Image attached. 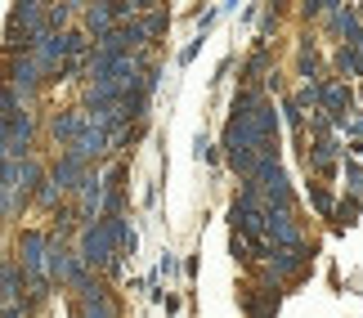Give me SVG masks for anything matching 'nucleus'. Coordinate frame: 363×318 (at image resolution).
<instances>
[{
  "label": "nucleus",
  "instance_id": "obj_1",
  "mask_svg": "<svg viewBox=\"0 0 363 318\" xmlns=\"http://www.w3.org/2000/svg\"><path fill=\"white\" fill-rule=\"evenodd\" d=\"M77 256L86 260L94 273H104V278H117V273L125 269V251H121V242H117V233H113V225H108V220L81 229Z\"/></svg>",
  "mask_w": 363,
  "mask_h": 318
},
{
  "label": "nucleus",
  "instance_id": "obj_2",
  "mask_svg": "<svg viewBox=\"0 0 363 318\" xmlns=\"http://www.w3.org/2000/svg\"><path fill=\"white\" fill-rule=\"evenodd\" d=\"M50 229H23L13 242V256L27 269V283H50Z\"/></svg>",
  "mask_w": 363,
  "mask_h": 318
},
{
  "label": "nucleus",
  "instance_id": "obj_3",
  "mask_svg": "<svg viewBox=\"0 0 363 318\" xmlns=\"http://www.w3.org/2000/svg\"><path fill=\"white\" fill-rule=\"evenodd\" d=\"M36 140V113H18L13 121H0V157L5 161H27Z\"/></svg>",
  "mask_w": 363,
  "mask_h": 318
},
{
  "label": "nucleus",
  "instance_id": "obj_4",
  "mask_svg": "<svg viewBox=\"0 0 363 318\" xmlns=\"http://www.w3.org/2000/svg\"><path fill=\"white\" fill-rule=\"evenodd\" d=\"M310 260H314V242L310 246H269V256H264V273H269L274 283H296Z\"/></svg>",
  "mask_w": 363,
  "mask_h": 318
},
{
  "label": "nucleus",
  "instance_id": "obj_5",
  "mask_svg": "<svg viewBox=\"0 0 363 318\" xmlns=\"http://www.w3.org/2000/svg\"><path fill=\"white\" fill-rule=\"evenodd\" d=\"M5 86H13V90L23 94V99H32V94L45 86V67H40V59H36L32 50H27V54H13V59H9V76H5Z\"/></svg>",
  "mask_w": 363,
  "mask_h": 318
},
{
  "label": "nucleus",
  "instance_id": "obj_6",
  "mask_svg": "<svg viewBox=\"0 0 363 318\" xmlns=\"http://www.w3.org/2000/svg\"><path fill=\"white\" fill-rule=\"evenodd\" d=\"M77 305H81V314H90V318H121V305H117L113 287H108L99 273L77 292Z\"/></svg>",
  "mask_w": 363,
  "mask_h": 318
},
{
  "label": "nucleus",
  "instance_id": "obj_7",
  "mask_svg": "<svg viewBox=\"0 0 363 318\" xmlns=\"http://www.w3.org/2000/svg\"><path fill=\"white\" fill-rule=\"evenodd\" d=\"M86 126H90V113H86V108H63V113L50 117V140L63 144V148H72L81 135H86Z\"/></svg>",
  "mask_w": 363,
  "mask_h": 318
},
{
  "label": "nucleus",
  "instance_id": "obj_8",
  "mask_svg": "<svg viewBox=\"0 0 363 318\" xmlns=\"http://www.w3.org/2000/svg\"><path fill=\"white\" fill-rule=\"evenodd\" d=\"M341 140L332 135V140H310V148H305V166L318 175V179H332L337 175V161H341Z\"/></svg>",
  "mask_w": 363,
  "mask_h": 318
},
{
  "label": "nucleus",
  "instance_id": "obj_9",
  "mask_svg": "<svg viewBox=\"0 0 363 318\" xmlns=\"http://www.w3.org/2000/svg\"><path fill=\"white\" fill-rule=\"evenodd\" d=\"M323 113L337 121V130L345 126V117L354 113V90H350V81H337V76L323 81Z\"/></svg>",
  "mask_w": 363,
  "mask_h": 318
},
{
  "label": "nucleus",
  "instance_id": "obj_10",
  "mask_svg": "<svg viewBox=\"0 0 363 318\" xmlns=\"http://www.w3.org/2000/svg\"><path fill=\"white\" fill-rule=\"evenodd\" d=\"M18 300H27V269L9 251L0 260V305H18Z\"/></svg>",
  "mask_w": 363,
  "mask_h": 318
},
{
  "label": "nucleus",
  "instance_id": "obj_11",
  "mask_svg": "<svg viewBox=\"0 0 363 318\" xmlns=\"http://www.w3.org/2000/svg\"><path fill=\"white\" fill-rule=\"evenodd\" d=\"M50 175L59 179V184L67 188V198H72V193H77L81 184H86V179H90L94 171H90V161H81L77 153H59V161L50 166Z\"/></svg>",
  "mask_w": 363,
  "mask_h": 318
},
{
  "label": "nucleus",
  "instance_id": "obj_12",
  "mask_svg": "<svg viewBox=\"0 0 363 318\" xmlns=\"http://www.w3.org/2000/svg\"><path fill=\"white\" fill-rule=\"evenodd\" d=\"M269 246H310L296 225V211H269Z\"/></svg>",
  "mask_w": 363,
  "mask_h": 318
},
{
  "label": "nucleus",
  "instance_id": "obj_13",
  "mask_svg": "<svg viewBox=\"0 0 363 318\" xmlns=\"http://www.w3.org/2000/svg\"><path fill=\"white\" fill-rule=\"evenodd\" d=\"M117 13H113V0L108 5H86L81 9V32H86L90 40H99V36H108V32H117Z\"/></svg>",
  "mask_w": 363,
  "mask_h": 318
},
{
  "label": "nucleus",
  "instance_id": "obj_14",
  "mask_svg": "<svg viewBox=\"0 0 363 318\" xmlns=\"http://www.w3.org/2000/svg\"><path fill=\"white\" fill-rule=\"evenodd\" d=\"M296 72L305 76V86L310 81H328L332 72H323V54H318V40L314 36H305L301 45H296Z\"/></svg>",
  "mask_w": 363,
  "mask_h": 318
},
{
  "label": "nucleus",
  "instance_id": "obj_15",
  "mask_svg": "<svg viewBox=\"0 0 363 318\" xmlns=\"http://www.w3.org/2000/svg\"><path fill=\"white\" fill-rule=\"evenodd\" d=\"M323 23H328V32H332V36H341V40H345V36H354L359 27H363V13H359V5H341V0H332V9H328V18H323Z\"/></svg>",
  "mask_w": 363,
  "mask_h": 318
},
{
  "label": "nucleus",
  "instance_id": "obj_16",
  "mask_svg": "<svg viewBox=\"0 0 363 318\" xmlns=\"http://www.w3.org/2000/svg\"><path fill=\"white\" fill-rule=\"evenodd\" d=\"M274 76V54H269V45H260L247 54V63H242V86H260V81H269Z\"/></svg>",
  "mask_w": 363,
  "mask_h": 318
},
{
  "label": "nucleus",
  "instance_id": "obj_17",
  "mask_svg": "<svg viewBox=\"0 0 363 318\" xmlns=\"http://www.w3.org/2000/svg\"><path fill=\"white\" fill-rule=\"evenodd\" d=\"M332 76H337V81L363 76V59H359L350 45H337V50H332Z\"/></svg>",
  "mask_w": 363,
  "mask_h": 318
},
{
  "label": "nucleus",
  "instance_id": "obj_18",
  "mask_svg": "<svg viewBox=\"0 0 363 318\" xmlns=\"http://www.w3.org/2000/svg\"><path fill=\"white\" fill-rule=\"evenodd\" d=\"M67 202H72V198H67V188H63L54 175H50L45 184H40V193H36V206H40V211H50V215H54V211H63Z\"/></svg>",
  "mask_w": 363,
  "mask_h": 318
},
{
  "label": "nucleus",
  "instance_id": "obj_19",
  "mask_svg": "<svg viewBox=\"0 0 363 318\" xmlns=\"http://www.w3.org/2000/svg\"><path fill=\"white\" fill-rule=\"evenodd\" d=\"M291 103L301 108V113H323V81H310V86H301L296 94H291Z\"/></svg>",
  "mask_w": 363,
  "mask_h": 318
},
{
  "label": "nucleus",
  "instance_id": "obj_20",
  "mask_svg": "<svg viewBox=\"0 0 363 318\" xmlns=\"http://www.w3.org/2000/svg\"><path fill=\"white\" fill-rule=\"evenodd\" d=\"M359 211H363L359 198H341V202H337V215H332V229H337V233L354 229V225H359Z\"/></svg>",
  "mask_w": 363,
  "mask_h": 318
},
{
  "label": "nucleus",
  "instance_id": "obj_21",
  "mask_svg": "<svg viewBox=\"0 0 363 318\" xmlns=\"http://www.w3.org/2000/svg\"><path fill=\"white\" fill-rule=\"evenodd\" d=\"M229 251H233V260H238V265H256V260H260L256 242H251L247 233H238V229H233V238H229Z\"/></svg>",
  "mask_w": 363,
  "mask_h": 318
},
{
  "label": "nucleus",
  "instance_id": "obj_22",
  "mask_svg": "<svg viewBox=\"0 0 363 318\" xmlns=\"http://www.w3.org/2000/svg\"><path fill=\"white\" fill-rule=\"evenodd\" d=\"M166 27H171V13H166V9L157 5V0H152V9L144 13V32H148V40H157V36L166 32Z\"/></svg>",
  "mask_w": 363,
  "mask_h": 318
},
{
  "label": "nucleus",
  "instance_id": "obj_23",
  "mask_svg": "<svg viewBox=\"0 0 363 318\" xmlns=\"http://www.w3.org/2000/svg\"><path fill=\"white\" fill-rule=\"evenodd\" d=\"M77 5H50V32H72Z\"/></svg>",
  "mask_w": 363,
  "mask_h": 318
},
{
  "label": "nucleus",
  "instance_id": "obj_24",
  "mask_svg": "<svg viewBox=\"0 0 363 318\" xmlns=\"http://www.w3.org/2000/svg\"><path fill=\"white\" fill-rule=\"evenodd\" d=\"M310 202H314V211L323 215V220H332V215H337V202H332V193H328L323 184H310Z\"/></svg>",
  "mask_w": 363,
  "mask_h": 318
},
{
  "label": "nucleus",
  "instance_id": "obj_25",
  "mask_svg": "<svg viewBox=\"0 0 363 318\" xmlns=\"http://www.w3.org/2000/svg\"><path fill=\"white\" fill-rule=\"evenodd\" d=\"M345 188H350V198H359L363 202V166L350 157V161H345Z\"/></svg>",
  "mask_w": 363,
  "mask_h": 318
},
{
  "label": "nucleus",
  "instance_id": "obj_26",
  "mask_svg": "<svg viewBox=\"0 0 363 318\" xmlns=\"http://www.w3.org/2000/svg\"><path fill=\"white\" fill-rule=\"evenodd\" d=\"M328 9H332V0H305V5H301V18L305 23H318V18H328Z\"/></svg>",
  "mask_w": 363,
  "mask_h": 318
},
{
  "label": "nucleus",
  "instance_id": "obj_27",
  "mask_svg": "<svg viewBox=\"0 0 363 318\" xmlns=\"http://www.w3.org/2000/svg\"><path fill=\"white\" fill-rule=\"evenodd\" d=\"M193 157H198L202 166H206V161H216V144L206 140V135H198V144H193Z\"/></svg>",
  "mask_w": 363,
  "mask_h": 318
},
{
  "label": "nucleus",
  "instance_id": "obj_28",
  "mask_svg": "<svg viewBox=\"0 0 363 318\" xmlns=\"http://www.w3.org/2000/svg\"><path fill=\"white\" fill-rule=\"evenodd\" d=\"M278 18H283V9H264V18H260V36H269V32H278Z\"/></svg>",
  "mask_w": 363,
  "mask_h": 318
},
{
  "label": "nucleus",
  "instance_id": "obj_29",
  "mask_svg": "<svg viewBox=\"0 0 363 318\" xmlns=\"http://www.w3.org/2000/svg\"><path fill=\"white\" fill-rule=\"evenodd\" d=\"M81 72H86V59H67L63 63V81H81Z\"/></svg>",
  "mask_w": 363,
  "mask_h": 318
},
{
  "label": "nucleus",
  "instance_id": "obj_30",
  "mask_svg": "<svg viewBox=\"0 0 363 318\" xmlns=\"http://www.w3.org/2000/svg\"><path fill=\"white\" fill-rule=\"evenodd\" d=\"M157 273H162V278H171V273H179V260H175L171 251H162V260H157Z\"/></svg>",
  "mask_w": 363,
  "mask_h": 318
},
{
  "label": "nucleus",
  "instance_id": "obj_31",
  "mask_svg": "<svg viewBox=\"0 0 363 318\" xmlns=\"http://www.w3.org/2000/svg\"><path fill=\"white\" fill-rule=\"evenodd\" d=\"M341 45H350V50L359 54V59H363V27H359V32H354V36H345V40H341Z\"/></svg>",
  "mask_w": 363,
  "mask_h": 318
},
{
  "label": "nucleus",
  "instance_id": "obj_32",
  "mask_svg": "<svg viewBox=\"0 0 363 318\" xmlns=\"http://www.w3.org/2000/svg\"><path fill=\"white\" fill-rule=\"evenodd\" d=\"M0 310H5V318H27V305H23V300H18V305H0Z\"/></svg>",
  "mask_w": 363,
  "mask_h": 318
},
{
  "label": "nucleus",
  "instance_id": "obj_33",
  "mask_svg": "<svg viewBox=\"0 0 363 318\" xmlns=\"http://www.w3.org/2000/svg\"><path fill=\"white\" fill-rule=\"evenodd\" d=\"M72 318H90V314H81V305H77V300H72Z\"/></svg>",
  "mask_w": 363,
  "mask_h": 318
},
{
  "label": "nucleus",
  "instance_id": "obj_34",
  "mask_svg": "<svg viewBox=\"0 0 363 318\" xmlns=\"http://www.w3.org/2000/svg\"><path fill=\"white\" fill-rule=\"evenodd\" d=\"M359 13H363V5H359Z\"/></svg>",
  "mask_w": 363,
  "mask_h": 318
}]
</instances>
